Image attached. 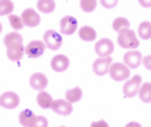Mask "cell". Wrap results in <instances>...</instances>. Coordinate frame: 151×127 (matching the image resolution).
I'll return each instance as SVG.
<instances>
[{
  "label": "cell",
  "mask_w": 151,
  "mask_h": 127,
  "mask_svg": "<svg viewBox=\"0 0 151 127\" xmlns=\"http://www.w3.org/2000/svg\"><path fill=\"white\" fill-rule=\"evenodd\" d=\"M4 44L7 47V57L12 61H20L26 48L23 47V37L19 33H10L4 37Z\"/></svg>",
  "instance_id": "obj_1"
},
{
  "label": "cell",
  "mask_w": 151,
  "mask_h": 127,
  "mask_svg": "<svg viewBox=\"0 0 151 127\" xmlns=\"http://www.w3.org/2000/svg\"><path fill=\"white\" fill-rule=\"evenodd\" d=\"M117 42L122 48H129L132 51L133 48L138 47V38L136 37V33L133 30H130V28H124V30H122L119 33Z\"/></svg>",
  "instance_id": "obj_2"
},
{
  "label": "cell",
  "mask_w": 151,
  "mask_h": 127,
  "mask_svg": "<svg viewBox=\"0 0 151 127\" xmlns=\"http://www.w3.org/2000/svg\"><path fill=\"white\" fill-rule=\"evenodd\" d=\"M109 74H110L113 80L122 82V80L129 79V76H130V69H129L127 65L117 62V64H112V67L109 69Z\"/></svg>",
  "instance_id": "obj_3"
},
{
  "label": "cell",
  "mask_w": 151,
  "mask_h": 127,
  "mask_svg": "<svg viewBox=\"0 0 151 127\" xmlns=\"http://www.w3.org/2000/svg\"><path fill=\"white\" fill-rule=\"evenodd\" d=\"M44 42H45L47 48L55 51V50L61 48V45H62V37L55 30H48L44 34Z\"/></svg>",
  "instance_id": "obj_4"
},
{
  "label": "cell",
  "mask_w": 151,
  "mask_h": 127,
  "mask_svg": "<svg viewBox=\"0 0 151 127\" xmlns=\"http://www.w3.org/2000/svg\"><path fill=\"white\" fill-rule=\"evenodd\" d=\"M140 85H141V76L140 75H136L133 76L130 80H127L123 86V93H124L126 98H133L140 92Z\"/></svg>",
  "instance_id": "obj_5"
},
{
  "label": "cell",
  "mask_w": 151,
  "mask_h": 127,
  "mask_svg": "<svg viewBox=\"0 0 151 127\" xmlns=\"http://www.w3.org/2000/svg\"><path fill=\"white\" fill-rule=\"evenodd\" d=\"M113 50H114V45H113L112 41L107 40V38H102V40L98 41L96 45H95V51H96V54H98L100 58L109 57V55L113 52Z\"/></svg>",
  "instance_id": "obj_6"
},
{
  "label": "cell",
  "mask_w": 151,
  "mask_h": 127,
  "mask_svg": "<svg viewBox=\"0 0 151 127\" xmlns=\"http://www.w3.org/2000/svg\"><path fill=\"white\" fill-rule=\"evenodd\" d=\"M45 50V42L42 41H31L26 47V54L28 58H38L44 54Z\"/></svg>",
  "instance_id": "obj_7"
},
{
  "label": "cell",
  "mask_w": 151,
  "mask_h": 127,
  "mask_svg": "<svg viewBox=\"0 0 151 127\" xmlns=\"http://www.w3.org/2000/svg\"><path fill=\"white\" fill-rule=\"evenodd\" d=\"M59 27H61V33L69 35V34H73L76 31V28H78V21H76V19L72 17V16H65V17L61 20Z\"/></svg>",
  "instance_id": "obj_8"
},
{
  "label": "cell",
  "mask_w": 151,
  "mask_h": 127,
  "mask_svg": "<svg viewBox=\"0 0 151 127\" xmlns=\"http://www.w3.org/2000/svg\"><path fill=\"white\" fill-rule=\"evenodd\" d=\"M112 67V58L110 57H106V58H99L95 61L93 64V71L95 74L99 76H103L105 74L109 72V69Z\"/></svg>",
  "instance_id": "obj_9"
},
{
  "label": "cell",
  "mask_w": 151,
  "mask_h": 127,
  "mask_svg": "<svg viewBox=\"0 0 151 127\" xmlns=\"http://www.w3.org/2000/svg\"><path fill=\"white\" fill-rule=\"evenodd\" d=\"M51 109L59 116H68V114L72 113V105L68 100H62V99L54 100L51 105Z\"/></svg>",
  "instance_id": "obj_10"
},
{
  "label": "cell",
  "mask_w": 151,
  "mask_h": 127,
  "mask_svg": "<svg viewBox=\"0 0 151 127\" xmlns=\"http://www.w3.org/2000/svg\"><path fill=\"white\" fill-rule=\"evenodd\" d=\"M20 99L14 92H4L0 98V105L4 109H16L19 106Z\"/></svg>",
  "instance_id": "obj_11"
},
{
  "label": "cell",
  "mask_w": 151,
  "mask_h": 127,
  "mask_svg": "<svg viewBox=\"0 0 151 127\" xmlns=\"http://www.w3.org/2000/svg\"><path fill=\"white\" fill-rule=\"evenodd\" d=\"M123 60H124V64L129 68H137L138 65L143 62V57H141V52H140V51L133 50V51H129V52L124 54Z\"/></svg>",
  "instance_id": "obj_12"
},
{
  "label": "cell",
  "mask_w": 151,
  "mask_h": 127,
  "mask_svg": "<svg viewBox=\"0 0 151 127\" xmlns=\"http://www.w3.org/2000/svg\"><path fill=\"white\" fill-rule=\"evenodd\" d=\"M21 19L24 21V24L28 27H37L40 24V14H37V11H34V9H26L23 11Z\"/></svg>",
  "instance_id": "obj_13"
},
{
  "label": "cell",
  "mask_w": 151,
  "mask_h": 127,
  "mask_svg": "<svg viewBox=\"0 0 151 127\" xmlns=\"http://www.w3.org/2000/svg\"><path fill=\"white\" fill-rule=\"evenodd\" d=\"M51 67H52L55 72H64L69 67V60L66 58L65 55H57L51 61Z\"/></svg>",
  "instance_id": "obj_14"
},
{
  "label": "cell",
  "mask_w": 151,
  "mask_h": 127,
  "mask_svg": "<svg viewBox=\"0 0 151 127\" xmlns=\"http://www.w3.org/2000/svg\"><path fill=\"white\" fill-rule=\"evenodd\" d=\"M30 85H31L33 89L42 90V89L48 85V79H47L45 75H42V74H34L33 76L30 78Z\"/></svg>",
  "instance_id": "obj_15"
},
{
  "label": "cell",
  "mask_w": 151,
  "mask_h": 127,
  "mask_svg": "<svg viewBox=\"0 0 151 127\" xmlns=\"http://www.w3.org/2000/svg\"><path fill=\"white\" fill-rule=\"evenodd\" d=\"M35 114L30 110V109H26V110H23L21 113L19 114V120H20V124L24 127H31L33 126L34 120H35Z\"/></svg>",
  "instance_id": "obj_16"
},
{
  "label": "cell",
  "mask_w": 151,
  "mask_h": 127,
  "mask_svg": "<svg viewBox=\"0 0 151 127\" xmlns=\"http://www.w3.org/2000/svg\"><path fill=\"white\" fill-rule=\"evenodd\" d=\"M52 98H51V95L44 92V90H41L37 96V103L40 105V107H42V109H48V107H51L52 105Z\"/></svg>",
  "instance_id": "obj_17"
},
{
  "label": "cell",
  "mask_w": 151,
  "mask_h": 127,
  "mask_svg": "<svg viewBox=\"0 0 151 127\" xmlns=\"http://www.w3.org/2000/svg\"><path fill=\"white\" fill-rule=\"evenodd\" d=\"M79 37L83 41H93L96 38V31L93 30L92 27L89 26H83L79 30Z\"/></svg>",
  "instance_id": "obj_18"
},
{
  "label": "cell",
  "mask_w": 151,
  "mask_h": 127,
  "mask_svg": "<svg viewBox=\"0 0 151 127\" xmlns=\"http://www.w3.org/2000/svg\"><path fill=\"white\" fill-rule=\"evenodd\" d=\"M138 37L143 40H150L151 38V23L150 21H143L138 26Z\"/></svg>",
  "instance_id": "obj_19"
},
{
  "label": "cell",
  "mask_w": 151,
  "mask_h": 127,
  "mask_svg": "<svg viewBox=\"0 0 151 127\" xmlns=\"http://www.w3.org/2000/svg\"><path fill=\"white\" fill-rule=\"evenodd\" d=\"M37 7L42 13H51L55 9V1L54 0H40L37 1Z\"/></svg>",
  "instance_id": "obj_20"
},
{
  "label": "cell",
  "mask_w": 151,
  "mask_h": 127,
  "mask_svg": "<svg viewBox=\"0 0 151 127\" xmlns=\"http://www.w3.org/2000/svg\"><path fill=\"white\" fill-rule=\"evenodd\" d=\"M65 96L69 103H75V102H79V99L82 98V90H81V88H73V89L66 90Z\"/></svg>",
  "instance_id": "obj_21"
},
{
  "label": "cell",
  "mask_w": 151,
  "mask_h": 127,
  "mask_svg": "<svg viewBox=\"0 0 151 127\" xmlns=\"http://www.w3.org/2000/svg\"><path fill=\"white\" fill-rule=\"evenodd\" d=\"M140 99L145 103L151 102V83H144L143 86L140 88V92H138Z\"/></svg>",
  "instance_id": "obj_22"
},
{
  "label": "cell",
  "mask_w": 151,
  "mask_h": 127,
  "mask_svg": "<svg viewBox=\"0 0 151 127\" xmlns=\"http://www.w3.org/2000/svg\"><path fill=\"white\" fill-rule=\"evenodd\" d=\"M129 26H130V23H129V20L127 19H124V17H119V19H116V20L113 21V30L114 31H122V30H124V28H129Z\"/></svg>",
  "instance_id": "obj_23"
},
{
  "label": "cell",
  "mask_w": 151,
  "mask_h": 127,
  "mask_svg": "<svg viewBox=\"0 0 151 127\" xmlns=\"http://www.w3.org/2000/svg\"><path fill=\"white\" fill-rule=\"evenodd\" d=\"M9 21H10V24H12V27H13L14 30H21L23 27L26 26L23 19L19 17V16H14V14H10V16H9Z\"/></svg>",
  "instance_id": "obj_24"
},
{
  "label": "cell",
  "mask_w": 151,
  "mask_h": 127,
  "mask_svg": "<svg viewBox=\"0 0 151 127\" xmlns=\"http://www.w3.org/2000/svg\"><path fill=\"white\" fill-rule=\"evenodd\" d=\"M14 4L9 0H3L0 1V16H6V14H10L13 11Z\"/></svg>",
  "instance_id": "obj_25"
},
{
  "label": "cell",
  "mask_w": 151,
  "mask_h": 127,
  "mask_svg": "<svg viewBox=\"0 0 151 127\" xmlns=\"http://www.w3.org/2000/svg\"><path fill=\"white\" fill-rule=\"evenodd\" d=\"M96 3H98V1H95V0H82V1H81V7H82V10H83V11L91 13V11L95 10Z\"/></svg>",
  "instance_id": "obj_26"
},
{
  "label": "cell",
  "mask_w": 151,
  "mask_h": 127,
  "mask_svg": "<svg viewBox=\"0 0 151 127\" xmlns=\"http://www.w3.org/2000/svg\"><path fill=\"white\" fill-rule=\"evenodd\" d=\"M31 127H48V121H47L45 117H42V116H37Z\"/></svg>",
  "instance_id": "obj_27"
},
{
  "label": "cell",
  "mask_w": 151,
  "mask_h": 127,
  "mask_svg": "<svg viewBox=\"0 0 151 127\" xmlns=\"http://www.w3.org/2000/svg\"><path fill=\"white\" fill-rule=\"evenodd\" d=\"M143 64H144L145 69H148V71H151V55H147L144 60H143Z\"/></svg>",
  "instance_id": "obj_28"
},
{
  "label": "cell",
  "mask_w": 151,
  "mask_h": 127,
  "mask_svg": "<svg viewBox=\"0 0 151 127\" xmlns=\"http://www.w3.org/2000/svg\"><path fill=\"white\" fill-rule=\"evenodd\" d=\"M91 127H109V126H107V123L105 120H99V121H93Z\"/></svg>",
  "instance_id": "obj_29"
},
{
  "label": "cell",
  "mask_w": 151,
  "mask_h": 127,
  "mask_svg": "<svg viewBox=\"0 0 151 127\" xmlns=\"http://www.w3.org/2000/svg\"><path fill=\"white\" fill-rule=\"evenodd\" d=\"M102 4L103 6H106V7H114L116 4H117V1H102Z\"/></svg>",
  "instance_id": "obj_30"
},
{
  "label": "cell",
  "mask_w": 151,
  "mask_h": 127,
  "mask_svg": "<svg viewBox=\"0 0 151 127\" xmlns=\"http://www.w3.org/2000/svg\"><path fill=\"white\" fill-rule=\"evenodd\" d=\"M126 127H141V126H140V123H136V121H130V123H129V124H127Z\"/></svg>",
  "instance_id": "obj_31"
},
{
  "label": "cell",
  "mask_w": 151,
  "mask_h": 127,
  "mask_svg": "<svg viewBox=\"0 0 151 127\" xmlns=\"http://www.w3.org/2000/svg\"><path fill=\"white\" fill-rule=\"evenodd\" d=\"M61 127H64V126H61Z\"/></svg>",
  "instance_id": "obj_32"
}]
</instances>
